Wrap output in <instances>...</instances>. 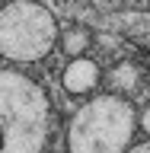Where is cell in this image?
<instances>
[{"mask_svg":"<svg viewBox=\"0 0 150 153\" xmlns=\"http://www.w3.org/2000/svg\"><path fill=\"white\" fill-rule=\"evenodd\" d=\"M54 108L35 76L0 67V153H42L51 140Z\"/></svg>","mask_w":150,"mask_h":153,"instance_id":"1","label":"cell"},{"mask_svg":"<svg viewBox=\"0 0 150 153\" xmlns=\"http://www.w3.org/2000/svg\"><path fill=\"white\" fill-rule=\"evenodd\" d=\"M137 112L118 93H99L74 112L67 153H128L134 147Z\"/></svg>","mask_w":150,"mask_h":153,"instance_id":"2","label":"cell"},{"mask_svg":"<svg viewBox=\"0 0 150 153\" xmlns=\"http://www.w3.org/2000/svg\"><path fill=\"white\" fill-rule=\"evenodd\" d=\"M57 16L38 0H10L0 7V57L10 64H38L54 51Z\"/></svg>","mask_w":150,"mask_h":153,"instance_id":"3","label":"cell"},{"mask_svg":"<svg viewBox=\"0 0 150 153\" xmlns=\"http://www.w3.org/2000/svg\"><path fill=\"white\" fill-rule=\"evenodd\" d=\"M102 83V70L93 57H70L67 67L61 70V86L67 96H90L96 86Z\"/></svg>","mask_w":150,"mask_h":153,"instance_id":"4","label":"cell"},{"mask_svg":"<svg viewBox=\"0 0 150 153\" xmlns=\"http://www.w3.org/2000/svg\"><path fill=\"white\" fill-rule=\"evenodd\" d=\"M57 45H61V51H64L67 57H83L86 51H90V45H93V32L86 26H70V29L61 32Z\"/></svg>","mask_w":150,"mask_h":153,"instance_id":"5","label":"cell"},{"mask_svg":"<svg viewBox=\"0 0 150 153\" xmlns=\"http://www.w3.org/2000/svg\"><path fill=\"white\" fill-rule=\"evenodd\" d=\"M137 80H141V70L134 64H115L112 67V74H109V86H112L115 93H131L134 86H137Z\"/></svg>","mask_w":150,"mask_h":153,"instance_id":"6","label":"cell"},{"mask_svg":"<svg viewBox=\"0 0 150 153\" xmlns=\"http://www.w3.org/2000/svg\"><path fill=\"white\" fill-rule=\"evenodd\" d=\"M137 128H141V131L150 137V102L144 105V108H141V115H137Z\"/></svg>","mask_w":150,"mask_h":153,"instance_id":"7","label":"cell"},{"mask_svg":"<svg viewBox=\"0 0 150 153\" xmlns=\"http://www.w3.org/2000/svg\"><path fill=\"white\" fill-rule=\"evenodd\" d=\"M128 153H150V137H147L144 143H134V147H131Z\"/></svg>","mask_w":150,"mask_h":153,"instance_id":"8","label":"cell"},{"mask_svg":"<svg viewBox=\"0 0 150 153\" xmlns=\"http://www.w3.org/2000/svg\"><path fill=\"white\" fill-rule=\"evenodd\" d=\"M3 3H7V0H0V7H3Z\"/></svg>","mask_w":150,"mask_h":153,"instance_id":"9","label":"cell"}]
</instances>
